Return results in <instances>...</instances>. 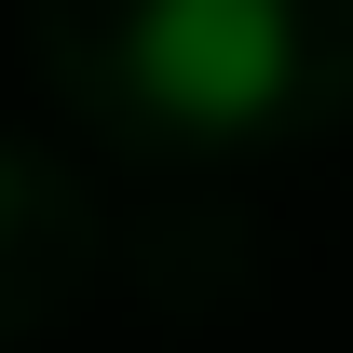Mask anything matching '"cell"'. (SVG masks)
<instances>
[{"instance_id": "cell-1", "label": "cell", "mask_w": 353, "mask_h": 353, "mask_svg": "<svg viewBox=\"0 0 353 353\" xmlns=\"http://www.w3.org/2000/svg\"><path fill=\"white\" fill-rule=\"evenodd\" d=\"M136 68L176 123H259L285 95V0H150Z\"/></svg>"}]
</instances>
